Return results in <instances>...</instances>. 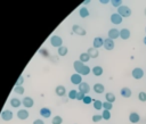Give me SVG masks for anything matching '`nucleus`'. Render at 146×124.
I'll use <instances>...</instances> for the list:
<instances>
[{"label":"nucleus","mask_w":146,"mask_h":124,"mask_svg":"<svg viewBox=\"0 0 146 124\" xmlns=\"http://www.w3.org/2000/svg\"><path fill=\"white\" fill-rule=\"evenodd\" d=\"M145 32H146V28H145Z\"/></svg>","instance_id":"nucleus-45"},{"label":"nucleus","mask_w":146,"mask_h":124,"mask_svg":"<svg viewBox=\"0 0 146 124\" xmlns=\"http://www.w3.org/2000/svg\"><path fill=\"white\" fill-rule=\"evenodd\" d=\"M17 117L19 118V119H26L27 117H29V111L26 110V109H19L18 111H17Z\"/></svg>","instance_id":"nucleus-12"},{"label":"nucleus","mask_w":146,"mask_h":124,"mask_svg":"<svg viewBox=\"0 0 146 124\" xmlns=\"http://www.w3.org/2000/svg\"><path fill=\"white\" fill-rule=\"evenodd\" d=\"M23 82H24V77H23V76L21 75V76L18 77V80H17V82H16V86H18V85H21V84H22Z\"/></svg>","instance_id":"nucleus-38"},{"label":"nucleus","mask_w":146,"mask_h":124,"mask_svg":"<svg viewBox=\"0 0 146 124\" xmlns=\"http://www.w3.org/2000/svg\"><path fill=\"white\" fill-rule=\"evenodd\" d=\"M79 15H80V17L86 18V17L89 16V11H88V9H87L86 7H81L80 10H79Z\"/></svg>","instance_id":"nucleus-22"},{"label":"nucleus","mask_w":146,"mask_h":124,"mask_svg":"<svg viewBox=\"0 0 146 124\" xmlns=\"http://www.w3.org/2000/svg\"><path fill=\"white\" fill-rule=\"evenodd\" d=\"M22 104H23L24 107H26V108H31V107L34 105V101H33V99H32L31 97H25V98L23 99Z\"/></svg>","instance_id":"nucleus-9"},{"label":"nucleus","mask_w":146,"mask_h":124,"mask_svg":"<svg viewBox=\"0 0 146 124\" xmlns=\"http://www.w3.org/2000/svg\"><path fill=\"white\" fill-rule=\"evenodd\" d=\"M102 116H103L104 119H110V118H111V113H110V110H105V109H104Z\"/></svg>","instance_id":"nucleus-33"},{"label":"nucleus","mask_w":146,"mask_h":124,"mask_svg":"<svg viewBox=\"0 0 146 124\" xmlns=\"http://www.w3.org/2000/svg\"><path fill=\"white\" fill-rule=\"evenodd\" d=\"M139 119H140V116H139V114L138 113H135V111H132L130 115H129V121L131 122V123H138L139 122Z\"/></svg>","instance_id":"nucleus-13"},{"label":"nucleus","mask_w":146,"mask_h":124,"mask_svg":"<svg viewBox=\"0 0 146 124\" xmlns=\"http://www.w3.org/2000/svg\"><path fill=\"white\" fill-rule=\"evenodd\" d=\"M94 91L96 93H103L104 92V85L102 83H96L94 84Z\"/></svg>","instance_id":"nucleus-20"},{"label":"nucleus","mask_w":146,"mask_h":124,"mask_svg":"<svg viewBox=\"0 0 146 124\" xmlns=\"http://www.w3.org/2000/svg\"><path fill=\"white\" fill-rule=\"evenodd\" d=\"M73 67H74L75 72H76L78 74H80V75H88V74L90 73L89 66L84 65V64L81 63L80 60H75V61L73 63Z\"/></svg>","instance_id":"nucleus-1"},{"label":"nucleus","mask_w":146,"mask_h":124,"mask_svg":"<svg viewBox=\"0 0 146 124\" xmlns=\"http://www.w3.org/2000/svg\"><path fill=\"white\" fill-rule=\"evenodd\" d=\"M21 104H22V101H21L19 99H17V98H11V99H10V105H11L14 108L19 107Z\"/></svg>","instance_id":"nucleus-25"},{"label":"nucleus","mask_w":146,"mask_h":124,"mask_svg":"<svg viewBox=\"0 0 146 124\" xmlns=\"http://www.w3.org/2000/svg\"><path fill=\"white\" fill-rule=\"evenodd\" d=\"M104 47L106 50H112L114 48V41L111 39H105L104 40Z\"/></svg>","instance_id":"nucleus-15"},{"label":"nucleus","mask_w":146,"mask_h":124,"mask_svg":"<svg viewBox=\"0 0 146 124\" xmlns=\"http://www.w3.org/2000/svg\"><path fill=\"white\" fill-rule=\"evenodd\" d=\"M33 124H44V122L41 121V119H35V121L33 122Z\"/></svg>","instance_id":"nucleus-41"},{"label":"nucleus","mask_w":146,"mask_h":124,"mask_svg":"<svg viewBox=\"0 0 146 124\" xmlns=\"http://www.w3.org/2000/svg\"><path fill=\"white\" fill-rule=\"evenodd\" d=\"M120 38L123 40H128L130 38V31L128 28H122L120 30Z\"/></svg>","instance_id":"nucleus-14"},{"label":"nucleus","mask_w":146,"mask_h":124,"mask_svg":"<svg viewBox=\"0 0 146 124\" xmlns=\"http://www.w3.org/2000/svg\"><path fill=\"white\" fill-rule=\"evenodd\" d=\"M89 59H90V57H89V55H88L87 52H82V53L80 55V57H79V60H80L81 63H83V64L87 63Z\"/></svg>","instance_id":"nucleus-24"},{"label":"nucleus","mask_w":146,"mask_h":124,"mask_svg":"<svg viewBox=\"0 0 146 124\" xmlns=\"http://www.w3.org/2000/svg\"><path fill=\"white\" fill-rule=\"evenodd\" d=\"M131 75H132V77H133V78L139 80V78H141V77L144 76V71H143L141 68H139V67L133 68V69H132V72H131Z\"/></svg>","instance_id":"nucleus-4"},{"label":"nucleus","mask_w":146,"mask_h":124,"mask_svg":"<svg viewBox=\"0 0 146 124\" xmlns=\"http://www.w3.org/2000/svg\"><path fill=\"white\" fill-rule=\"evenodd\" d=\"M89 91H90V86L87 82H82V83L79 84V92H82V93L87 94Z\"/></svg>","instance_id":"nucleus-6"},{"label":"nucleus","mask_w":146,"mask_h":124,"mask_svg":"<svg viewBox=\"0 0 146 124\" xmlns=\"http://www.w3.org/2000/svg\"><path fill=\"white\" fill-rule=\"evenodd\" d=\"M50 44H51L52 47H55V48H59V47H62V44H63V40H62V38L58 36V35H52V36L50 38Z\"/></svg>","instance_id":"nucleus-3"},{"label":"nucleus","mask_w":146,"mask_h":124,"mask_svg":"<svg viewBox=\"0 0 146 124\" xmlns=\"http://www.w3.org/2000/svg\"><path fill=\"white\" fill-rule=\"evenodd\" d=\"M76 94H78V91L76 90H71L68 92V98L70 99H76Z\"/></svg>","instance_id":"nucleus-32"},{"label":"nucleus","mask_w":146,"mask_h":124,"mask_svg":"<svg viewBox=\"0 0 146 124\" xmlns=\"http://www.w3.org/2000/svg\"><path fill=\"white\" fill-rule=\"evenodd\" d=\"M102 119H103V116H102V115H97V114H96V115L92 116V121H94L95 123H97V122H99V121H102Z\"/></svg>","instance_id":"nucleus-36"},{"label":"nucleus","mask_w":146,"mask_h":124,"mask_svg":"<svg viewBox=\"0 0 146 124\" xmlns=\"http://www.w3.org/2000/svg\"><path fill=\"white\" fill-rule=\"evenodd\" d=\"M40 53H41L42 56H44V57H48V56H49V55H48V51H47L46 49H41V50H40Z\"/></svg>","instance_id":"nucleus-40"},{"label":"nucleus","mask_w":146,"mask_h":124,"mask_svg":"<svg viewBox=\"0 0 146 124\" xmlns=\"http://www.w3.org/2000/svg\"><path fill=\"white\" fill-rule=\"evenodd\" d=\"M1 118H2L3 121L8 122V121H10V119L13 118V113H11L10 110L6 109V110H3V111L1 113Z\"/></svg>","instance_id":"nucleus-10"},{"label":"nucleus","mask_w":146,"mask_h":124,"mask_svg":"<svg viewBox=\"0 0 146 124\" xmlns=\"http://www.w3.org/2000/svg\"><path fill=\"white\" fill-rule=\"evenodd\" d=\"M55 92H56V94H57V96L63 97V96L66 93V90H65V88H64L63 85H58V86H56Z\"/></svg>","instance_id":"nucleus-19"},{"label":"nucleus","mask_w":146,"mask_h":124,"mask_svg":"<svg viewBox=\"0 0 146 124\" xmlns=\"http://www.w3.org/2000/svg\"><path fill=\"white\" fill-rule=\"evenodd\" d=\"M145 16H146V8H145Z\"/></svg>","instance_id":"nucleus-44"},{"label":"nucleus","mask_w":146,"mask_h":124,"mask_svg":"<svg viewBox=\"0 0 146 124\" xmlns=\"http://www.w3.org/2000/svg\"><path fill=\"white\" fill-rule=\"evenodd\" d=\"M40 115H41L42 117H44V118H48V117H50V115H51V110H50L49 108L43 107V108L40 109Z\"/></svg>","instance_id":"nucleus-17"},{"label":"nucleus","mask_w":146,"mask_h":124,"mask_svg":"<svg viewBox=\"0 0 146 124\" xmlns=\"http://www.w3.org/2000/svg\"><path fill=\"white\" fill-rule=\"evenodd\" d=\"M71 82H72L73 84H75V85L82 83V75H80V74H78V73L72 74V75H71Z\"/></svg>","instance_id":"nucleus-5"},{"label":"nucleus","mask_w":146,"mask_h":124,"mask_svg":"<svg viewBox=\"0 0 146 124\" xmlns=\"http://www.w3.org/2000/svg\"><path fill=\"white\" fill-rule=\"evenodd\" d=\"M102 46H104V40L102 39V38H99V36H97V38H95L94 39V48H100Z\"/></svg>","instance_id":"nucleus-18"},{"label":"nucleus","mask_w":146,"mask_h":124,"mask_svg":"<svg viewBox=\"0 0 146 124\" xmlns=\"http://www.w3.org/2000/svg\"><path fill=\"white\" fill-rule=\"evenodd\" d=\"M138 99L140 100V101H146V92H139L138 93Z\"/></svg>","instance_id":"nucleus-34"},{"label":"nucleus","mask_w":146,"mask_h":124,"mask_svg":"<svg viewBox=\"0 0 146 124\" xmlns=\"http://www.w3.org/2000/svg\"><path fill=\"white\" fill-rule=\"evenodd\" d=\"M100 2H102V3H107L108 1H107V0H100Z\"/></svg>","instance_id":"nucleus-42"},{"label":"nucleus","mask_w":146,"mask_h":124,"mask_svg":"<svg viewBox=\"0 0 146 124\" xmlns=\"http://www.w3.org/2000/svg\"><path fill=\"white\" fill-rule=\"evenodd\" d=\"M91 71H92V73H94L95 76H100L103 74V68L100 66H95Z\"/></svg>","instance_id":"nucleus-23"},{"label":"nucleus","mask_w":146,"mask_h":124,"mask_svg":"<svg viewBox=\"0 0 146 124\" xmlns=\"http://www.w3.org/2000/svg\"><path fill=\"white\" fill-rule=\"evenodd\" d=\"M51 123H52V124H62V123H63V118H62L60 116H58V115H57V116H54Z\"/></svg>","instance_id":"nucleus-30"},{"label":"nucleus","mask_w":146,"mask_h":124,"mask_svg":"<svg viewBox=\"0 0 146 124\" xmlns=\"http://www.w3.org/2000/svg\"><path fill=\"white\" fill-rule=\"evenodd\" d=\"M105 98H106V101H108V102H111V104H113V102L115 101V96H114V93H112V92L106 93Z\"/></svg>","instance_id":"nucleus-26"},{"label":"nucleus","mask_w":146,"mask_h":124,"mask_svg":"<svg viewBox=\"0 0 146 124\" xmlns=\"http://www.w3.org/2000/svg\"><path fill=\"white\" fill-rule=\"evenodd\" d=\"M144 43H145V44H146V36H145V38H144Z\"/></svg>","instance_id":"nucleus-43"},{"label":"nucleus","mask_w":146,"mask_h":124,"mask_svg":"<svg viewBox=\"0 0 146 124\" xmlns=\"http://www.w3.org/2000/svg\"><path fill=\"white\" fill-rule=\"evenodd\" d=\"M117 14L121 17H129L131 15V9L128 6H121L117 8Z\"/></svg>","instance_id":"nucleus-2"},{"label":"nucleus","mask_w":146,"mask_h":124,"mask_svg":"<svg viewBox=\"0 0 146 124\" xmlns=\"http://www.w3.org/2000/svg\"><path fill=\"white\" fill-rule=\"evenodd\" d=\"M111 22L113 23V24H121V22H122V17L117 14V13H115V14H112L111 15Z\"/></svg>","instance_id":"nucleus-11"},{"label":"nucleus","mask_w":146,"mask_h":124,"mask_svg":"<svg viewBox=\"0 0 146 124\" xmlns=\"http://www.w3.org/2000/svg\"><path fill=\"white\" fill-rule=\"evenodd\" d=\"M58 55H59V56H66V55H67V48L64 47V46L59 47V48H58Z\"/></svg>","instance_id":"nucleus-28"},{"label":"nucleus","mask_w":146,"mask_h":124,"mask_svg":"<svg viewBox=\"0 0 146 124\" xmlns=\"http://www.w3.org/2000/svg\"><path fill=\"white\" fill-rule=\"evenodd\" d=\"M87 53L89 55V57L90 58H97L98 56H99V52H98V50L96 49V48H89L88 49V51H87Z\"/></svg>","instance_id":"nucleus-16"},{"label":"nucleus","mask_w":146,"mask_h":124,"mask_svg":"<svg viewBox=\"0 0 146 124\" xmlns=\"http://www.w3.org/2000/svg\"><path fill=\"white\" fill-rule=\"evenodd\" d=\"M120 36V31L117 28H111L108 31V39L113 40V39H117Z\"/></svg>","instance_id":"nucleus-8"},{"label":"nucleus","mask_w":146,"mask_h":124,"mask_svg":"<svg viewBox=\"0 0 146 124\" xmlns=\"http://www.w3.org/2000/svg\"><path fill=\"white\" fill-rule=\"evenodd\" d=\"M103 108H104L105 110H111V109L113 108V104H111V102H108V101L103 102Z\"/></svg>","instance_id":"nucleus-31"},{"label":"nucleus","mask_w":146,"mask_h":124,"mask_svg":"<svg viewBox=\"0 0 146 124\" xmlns=\"http://www.w3.org/2000/svg\"><path fill=\"white\" fill-rule=\"evenodd\" d=\"M72 30H73V32L75 33V34H78V35H86V30L83 28V27H81V26H79V25H73L72 26Z\"/></svg>","instance_id":"nucleus-7"},{"label":"nucleus","mask_w":146,"mask_h":124,"mask_svg":"<svg viewBox=\"0 0 146 124\" xmlns=\"http://www.w3.org/2000/svg\"><path fill=\"white\" fill-rule=\"evenodd\" d=\"M121 96L124 98H129L131 97V90L129 88H122L121 89Z\"/></svg>","instance_id":"nucleus-21"},{"label":"nucleus","mask_w":146,"mask_h":124,"mask_svg":"<svg viewBox=\"0 0 146 124\" xmlns=\"http://www.w3.org/2000/svg\"><path fill=\"white\" fill-rule=\"evenodd\" d=\"M112 5H113L114 7H117V8H119V7L122 6V1H121V0H113V1H112Z\"/></svg>","instance_id":"nucleus-37"},{"label":"nucleus","mask_w":146,"mask_h":124,"mask_svg":"<svg viewBox=\"0 0 146 124\" xmlns=\"http://www.w3.org/2000/svg\"><path fill=\"white\" fill-rule=\"evenodd\" d=\"M92 105H94V108L97 110H100L103 108V102L100 100H92Z\"/></svg>","instance_id":"nucleus-27"},{"label":"nucleus","mask_w":146,"mask_h":124,"mask_svg":"<svg viewBox=\"0 0 146 124\" xmlns=\"http://www.w3.org/2000/svg\"><path fill=\"white\" fill-rule=\"evenodd\" d=\"M86 105H88V104H90V102H92V99H91V97L90 96H84V98H83V100H82Z\"/></svg>","instance_id":"nucleus-35"},{"label":"nucleus","mask_w":146,"mask_h":124,"mask_svg":"<svg viewBox=\"0 0 146 124\" xmlns=\"http://www.w3.org/2000/svg\"><path fill=\"white\" fill-rule=\"evenodd\" d=\"M84 93H82V92H78V94H76V99L78 100H83V98H84Z\"/></svg>","instance_id":"nucleus-39"},{"label":"nucleus","mask_w":146,"mask_h":124,"mask_svg":"<svg viewBox=\"0 0 146 124\" xmlns=\"http://www.w3.org/2000/svg\"><path fill=\"white\" fill-rule=\"evenodd\" d=\"M24 91H25V89H24L22 85H18V86H15V88H14V92L17 93V94H23Z\"/></svg>","instance_id":"nucleus-29"}]
</instances>
